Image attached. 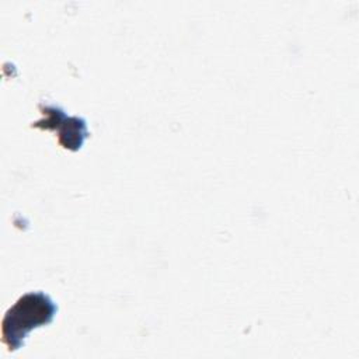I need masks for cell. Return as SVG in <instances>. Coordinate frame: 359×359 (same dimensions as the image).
Segmentation results:
<instances>
[{
    "instance_id": "2",
    "label": "cell",
    "mask_w": 359,
    "mask_h": 359,
    "mask_svg": "<svg viewBox=\"0 0 359 359\" xmlns=\"http://www.w3.org/2000/svg\"><path fill=\"white\" fill-rule=\"evenodd\" d=\"M48 118L42 121H36L32 123L35 128L42 129H56L59 130V143L70 150H77L83 144L84 137L87 136L86 122L77 116H66L65 112L56 107H45L43 112Z\"/></svg>"
},
{
    "instance_id": "1",
    "label": "cell",
    "mask_w": 359,
    "mask_h": 359,
    "mask_svg": "<svg viewBox=\"0 0 359 359\" xmlns=\"http://www.w3.org/2000/svg\"><path fill=\"white\" fill-rule=\"evenodd\" d=\"M57 307L43 292H29L11 306L1 321V341L8 351L21 348L28 332L36 327L49 324Z\"/></svg>"
}]
</instances>
